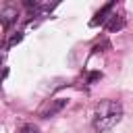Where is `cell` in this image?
Here are the masks:
<instances>
[{
  "label": "cell",
  "instance_id": "1",
  "mask_svg": "<svg viewBox=\"0 0 133 133\" xmlns=\"http://www.w3.org/2000/svg\"><path fill=\"white\" fill-rule=\"evenodd\" d=\"M123 118V106L116 100H102L94 112V129L98 133L110 131Z\"/></svg>",
  "mask_w": 133,
  "mask_h": 133
},
{
  "label": "cell",
  "instance_id": "2",
  "mask_svg": "<svg viewBox=\"0 0 133 133\" xmlns=\"http://www.w3.org/2000/svg\"><path fill=\"white\" fill-rule=\"evenodd\" d=\"M114 2H108V4H104L96 15H94V19L89 21V27H98V25H106L108 23V19L112 17V10H114Z\"/></svg>",
  "mask_w": 133,
  "mask_h": 133
},
{
  "label": "cell",
  "instance_id": "3",
  "mask_svg": "<svg viewBox=\"0 0 133 133\" xmlns=\"http://www.w3.org/2000/svg\"><path fill=\"white\" fill-rule=\"evenodd\" d=\"M64 106H66V100H64V98H56V100H52V102H50V106H48V108H44V110H42V116H44V118H50V116L58 114Z\"/></svg>",
  "mask_w": 133,
  "mask_h": 133
},
{
  "label": "cell",
  "instance_id": "4",
  "mask_svg": "<svg viewBox=\"0 0 133 133\" xmlns=\"http://www.w3.org/2000/svg\"><path fill=\"white\" fill-rule=\"evenodd\" d=\"M0 19H2V27L8 29V27L17 21V8H12V6H4L2 12H0Z\"/></svg>",
  "mask_w": 133,
  "mask_h": 133
},
{
  "label": "cell",
  "instance_id": "5",
  "mask_svg": "<svg viewBox=\"0 0 133 133\" xmlns=\"http://www.w3.org/2000/svg\"><path fill=\"white\" fill-rule=\"evenodd\" d=\"M125 27V19L121 17V15H112L110 19H108V23H106V29L108 31H118V29H123Z\"/></svg>",
  "mask_w": 133,
  "mask_h": 133
},
{
  "label": "cell",
  "instance_id": "6",
  "mask_svg": "<svg viewBox=\"0 0 133 133\" xmlns=\"http://www.w3.org/2000/svg\"><path fill=\"white\" fill-rule=\"evenodd\" d=\"M21 39H23V33H21V31H17V33H15V35H12V37H10V39H8L6 44H4V50H8L10 46H15V44H19Z\"/></svg>",
  "mask_w": 133,
  "mask_h": 133
},
{
  "label": "cell",
  "instance_id": "7",
  "mask_svg": "<svg viewBox=\"0 0 133 133\" xmlns=\"http://www.w3.org/2000/svg\"><path fill=\"white\" fill-rule=\"evenodd\" d=\"M21 133H39V129H37V127H35V125H25V127H23V131H21Z\"/></svg>",
  "mask_w": 133,
  "mask_h": 133
}]
</instances>
